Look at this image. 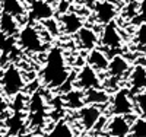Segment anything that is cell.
Here are the masks:
<instances>
[{
	"label": "cell",
	"mask_w": 146,
	"mask_h": 137,
	"mask_svg": "<svg viewBox=\"0 0 146 137\" xmlns=\"http://www.w3.org/2000/svg\"><path fill=\"white\" fill-rule=\"evenodd\" d=\"M129 137H146V118L139 115L133 118Z\"/></svg>",
	"instance_id": "21"
},
{
	"label": "cell",
	"mask_w": 146,
	"mask_h": 137,
	"mask_svg": "<svg viewBox=\"0 0 146 137\" xmlns=\"http://www.w3.org/2000/svg\"><path fill=\"white\" fill-rule=\"evenodd\" d=\"M41 77L44 85L50 89H60L64 85V82H67V79L70 77V73L64 61V56L62 50H58L57 47L51 48L47 53L45 66L42 69Z\"/></svg>",
	"instance_id": "1"
},
{
	"label": "cell",
	"mask_w": 146,
	"mask_h": 137,
	"mask_svg": "<svg viewBox=\"0 0 146 137\" xmlns=\"http://www.w3.org/2000/svg\"><path fill=\"white\" fill-rule=\"evenodd\" d=\"M75 88L80 91H88L92 88H101V79L92 67L85 66L82 67L75 77Z\"/></svg>",
	"instance_id": "6"
},
{
	"label": "cell",
	"mask_w": 146,
	"mask_h": 137,
	"mask_svg": "<svg viewBox=\"0 0 146 137\" xmlns=\"http://www.w3.org/2000/svg\"><path fill=\"white\" fill-rule=\"evenodd\" d=\"M80 2H85V0H80Z\"/></svg>",
	"instance_id": "31"
},
{
	"label": "cell",
	"mask_w": 146,
	"mask_h": 137,
	"mask_svg": "<svg viewBox=\"0 0 146 137\" xmlns=\"http://www.w3.org/2000/svg\"><path fill=\"white\" fill-rule=\"evenodd\" d=\"M110 113L111 115H135V104H133V96L129 88H120L117 89L111 99H110Z\"/></svg>",
	"instance_id": "3"
},
{
	"label": "cell",
	"mask_w": 146,
	"mask_h": 137,
	"mask_svg": "<svg viewBox=\"0 0 146 137\" xmlns=\"http://www.w3.org/2000/svg\"><path fill=\"white\" fill-rule=\"evenodd\" d=\"M18 137H35V136H34L32 133H21Z\"/></svg>",
	"instance_id": "28"
},
{
	"label": "cell",
	"mask_w": 146,
	"mask_h": 137,
	"mask_svg": "<svg viewBox=\"0 0 146 137\" xmlns=\"http://www.w3.org/2000/svg\"><path fill=\"white\" fill-rule=\"evenodd\" d=\"M76 41H78V45L82 50L91 51V50L96 48V44H98V34L89 26H83L76 34Z\"/></svg>",
	"instance_id": "15"
},
{
	"label": "cell",
	"mask_w": 146,
	"mask_h": 137,
	"mask_svg": "<svg viewBox=\"0 0 146 137\" xmlns=\"http://www.w3.org/2000/svg\"><path fill=\"white\" fill-rule=\"evenodd\" d=\"M45 137H76V136H75V131H73L72 126H69L66 121H58L48 131V134Z\"/></svg>",
	"instance_id": "20"
},
{
	"label": "cell",
	"mask_w": 146,
	"mask_h": 137,
	"mask_svg": "<svg viewBox=\"0 0 146 137\" xmlns=\"http://www.w3.org/2000/svg\"><path fill=\"white\" fill-rule=\"evenodd\" d=\"M6 108H7V102H6V99H5V96L0 93V114L2 113H5L6 111Z\"/></svg>",
	"instance_id": "27"
},
{
	"label": "cell",
	"mask_w": 146,
	"mask_h": 137,
	"mask_svg": "<svg viewBox=\"0 0 146 137\" xmlns=\"http://www.w3.org/2000/svg\"><path fill=\"white\" fill-rule=\"evenodd\" d=\"M135 42L137 45L146 47V23H139L135 32Z\"/></svg>",
	"instance_id": "23"
},
{
	"label": "cell",
	"mask_w": 146,
	"mask_h": 137,
	"mask_svg": "<svg viewBox=\"0 0 146 137\" xmlns=\"http://www.w3.org/2000/svg\"><path fill=\"white\" fill-rule=\"evenodd\" d=\"M18 45L29 53H42L45 51V44L40 32L31 25H27L18 34Z\"/></svg>",
	"instance_id": "4"
},
{
	"label": "cell",
	"mask_w": 146,
	"mask_h": 137,
	"mask_svg": "<svg viewBox=\"0 0 146 137\" xmlns=\"http://www.w3.org/2000/svg\"><path fill=\"white\" fill-rule=\"evenodd\" d=\"M108 56L100 48H94L89 51L88 54V66L92 67L96 73L100 71H107V67H108Z\"/></svg>",
	"instance_id": "16"
},
{
	"label": "cell",
	"mask_w": 146,
	"mask_h": 137,
	"mask_svg": "<svg viewBox=\"0 0 146 137\" xmlns=\"http://www.w3.org/2000/svg\"><path fill=\"white\" fill-rule=\"evenodd\" d=\"M42 23H44V28L47 29V32H50L51 35H56L58 32V29H60L58 22L53 21V18L51 19H47V21H42Z\"/></svg>",
	"instance_id": "24"
},
{
	"label": "cell",
	"mask_w": 146,
	"mask_h": 137,
	"mask_svg": "<svg viewBox=\"0 0 146 137\" xmlns=\"http://www.w3.org/2000/svg\"><path fill=\"white\" fill-rule=\"evenodd\" d=\"M100 42L102 47L110 50H118L123 45V35L120 29L115 26V23H108L102 28V32L100 35Z\"/></svg>",
	"instance_id": "8"
},
{
	"label": "cell",
	"mask_w": 146,
	"mask_h": 137,
	"mask_svg": "<svg viewBox=\"0 0 146 137\" xmlns=\"http://www.w3.org/2000/svg\"><path fill=\"white\" fill-rule=\"evenodd\" d=\"M85 105H95V107H102L110 104V92H107L102 88H92L83 92Z\"/></svg>",
	"instance_id": "14"
},
{
	"label": "cell",
	"mask_w": 146,
	"mask_h": 137,
	"mask_svg": "<svg viewBox=\"0 0 146 137\" xmlns=\"http://www.w3.org/2000/svg\"><path fill=\"white\" fill-rule=\"evenodd\" d=\"M129 91L131 93V96H135L136 93L142 92L146 89V66L142 64H135L131 67L130 73H129Z\"/></svg>",
	"instance_id": "11"
},
{
	"label": "cell",
	"mask_w": 146,
	"mask_h": 137,
	"mask_svg": "<svg viewBox=\"0 0 146 137\" xmlns=\"http://www.w3.org/2000/svg\"><path fill=\"white\" fill-rule=\"evenodd\" d=\"M92 13L95 15V21L105 26V25L114 22L118 10L111 0H96L92 6Z\"/></svg>",
	"instance_id": "5"
},
{
	"label": "cell",
	"mask_w": 146,
	"mask_h": 137,
	"mask_svg": "<svg viewBox=\"0 0 146 137\" xmlns=\"http://www.w3.org/2000/svg\"><path fill=\"white\" fill-rule=\"evenodd\" d=\"M0 83H2L3 93L6 96H9V98H15L16 95H19L22 92L23 88H25V80H23L22 73L13 64H9L3 70Z\"/></svg>",
	"instance_id": "2"
},
{
	"label": "cell",
	"mask_w": 146,
	"mask_h": 137,
	"mask_svg": "<svg viewBox=\"0 0 146 137\" xmlns=\"http://www.w3.org/2000/svg\"><path fill=\"white\" fill-rule=\"evenodd\" d=\"M2 13H7L16 19L27 15V7L22 0H2Z\"/></svg>",
	"instance_id": "17"
},
{
	"label": "cell",
	"mask_w": 146,
	"mask_h": 137,
	"mask_svg": "<svg viewBox=\"0 0 146 137\" xmlns=\"http://www.w3.org/2000/svg\"><path fill=\"white\" fill-rule=\"evenodd\" d=\"M121 2H127V3H130V2H136V0H121Z\"/></svg>",
	"instance_id": "29"
},
{
	"label": "cell",
	"mask_w": 146,
	"mask_h": 137,
	"mask_svg": "<svg viewBox=\"0 0 146 137\" xmlns=\"http://www.w3.org/2000/svg\"><path fill=\"white\" fill-rule=\"evenodd\" d=\"M139 7H137V19L140 21V23H146V0H139L137 2Z\"/></svg>",
	"instance_id": "25"
},
{
	"label": "cell",
	"mask_w": 146,
	"mask_h": 137,
	"mask_svg": "<svg viewBox=\"0 0 146 137\" xmlns=\"http://www.w3.org/2000/svg\"><path fill=\"white\" fill-rule=\"evenodd\" d=\"M45 2H48V3H53V2H56V0H45Z\"/></svg>",
	"instance_id": "30"
},
{
	"label": "cell",
	"mask_w": 146,
	"mask_h": 137,
	"mask_svg": "<svg viewBox=\"0 0 146 137\" xmlns=\"http://www.w3.org/2000/svg\"><path fill=\"white\" fill-rule=\"evenodd\" d=\"M0 31L6 36H13V35L19 34L18 19L7 13H2V16H0Z\"/></svg>",
	"instance_id": "19"
},
{
	"label": "cell",
	"mask_w": 146,
	"mask_h": 137,
	"mask_svg": "<svg viewBox=\"0 0 146 137\" xmlns=\"http://www.w3.org/2000/svg\"><path fill=\"white\" fill-rule=\"evenodd\" d=\"M129 117L113 115L107 121V127H105L108 136L110 137H129L130 126H131V121L129 120Z\"/></svg>",
	"instance_id": "9"
},
{
	"label": "cell",
	"mask_w": 146,
	"mask_h": 137,
	"mask_svg": "<svg viewBox=\"0 0 146 137\" xmlns=\"http://www.w3.org/2000/svg\"><path fill=\"white\" fill-rule=\"evenodd\" d=\"M63 99V105L69 107L70 109H80L85 105V99H83V91L80 89H72L67 93L62 96Z\"/></svg>",
	"instance_id": "18"
},
{
	"label": "cell",
	"mask_w": 146,
	"mask_h": 137,
	"mask_svg": "<svg viewBox=\"0 0 146 137\" xmlns=\"http://www.w3.org/2000/svg\"><path fill=\"white\" fill-rule=\"evenodd\" d=\"M58 25L62 26L63 32L67 35H73V34H78L79 29H82L85 26V22L83 18H80L76 12H66L62 16L58 18Z\"/></svg>",
	"instance_id": "12"
},
{
	"label": "cell",
	"mask_w": 146,
	"mask_h": 137,
	"mask_svg": "<svg viewBox=\"0 0 146 137\" xmlns=\"http://www.w3.org/2000/svg\"><path fill=\"white\" fill-rule=\"evenodd\" d=\"M131 67H130V63L129 60L121 56V54H115L110 58L108 61V67H107V73L110 77H115V79H123V77H127L129 73H130Z\"/></svg>",
	"instance_id": "10"
},
{
	"label": "cell",
	"mask_w": 146,
	"mask_h": 137,
	"mask_svg": "<svg viewBox=\"0 0 146 137\" xmlns=\"http://www.w3.org/2000/svg\"><path fill=\"white\" fill-rule=\"evenodd\" d=\"M133 104H135V113L139 117L146 118V89L133 96Z\"/></svg>",
	"instance_id": "22"
},
{
	"label": "cell",
	"mask_w": 146,
	"mask_h": 137,
	"mask_svg": "<svg viewBox=\"0 0 146 137\" xmlns=\"http://www.w3.org/2000/svg\"><path fill=\"white\" fill-rule=\"evenodd\" d=\"M58 3H62L60 6H57V10L60 12V13H66V12H69V9H67V6H69V2L67 0H58Z\"/></svg>",
	"instance_id": "26"
},
{
	"label": "cell",
	"mask_w": 146,
	"mask_h": 137,
	"mask_svg": "<svg viewBox=\"0 0 146 137\" xmlns=\"http://www.w3.org/2000/svg\"><path fill=\"white\" fill-rule=\"evenodd\" d=\"M102 117V111L101 107H95V105H83L80 109H78V120L80 127H83V130H94L96 122L100 121V118Z\"/></svg>",
	"instance_id": "7"
},
{
	"label": "cell",
	"mask_w": 146,
	"mask_h": 137,
	"mask_svg": "<svg viewBox=\"0 0 146 137\" xmlns=\"http://www.w3.org/2000/svg\"><path fill=\"white\" fill-rule=\"evenodd\" d=\"M29 19L31 21H47L54 16V7L51 3L45 2V0H34L29 5Z\"/></svg>",
	"instance_id": "13"
}]
</instances>
